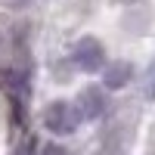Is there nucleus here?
Segmentation results:
<instances>
[{
  "label": "nucleus",
  "instance_id": "nucleus-1",
  "mask_svg": "<svg viewBox=\"0 0 155 155\" xmlns=\"http://www.w3.org/2000/svg\"><path fill=\"white\" fill-rule=\"evenodd\" d=\"M81 121L84 118H81V112H78V106H71L65 99H56L53 106H47V112H44V127L50 134H56V137L74 134Z\"/></svg>",
  "mask_w": 155,
  "mask_h": 155
},
{
  "label": "nucleus",
  "instance_id": "nucleus-2",
  "mask_svg": "<svg viewBox=\"0 0 155 155\" xmlns=\"http://www.w3.org/2000/svg\"><path fill=\"white\" fill-rule=\"evenodd\" d=\"M71 62L87 74H102V68L109 65L106 62V47H102L96 37H81L71 50Z\"/></svg>",
  "mask_w": 155,
  "mask_h": 155
},
{
  "label": "nucleus",
  "instance_id": "nucleus-3",
  "mask_svg": "<svg viewBox=\"0 0 155 155\" xmlns=\"http://www.w3.org/2000/svg\"><path fill=\"white\" fill-rule=\"evenodd\" d=\"M78 112H81L84 121H96L109 112V96L106 87H84L81 96H78Z\"/></svg>",
  "mask_w": 155,
  "mask_h": 155
},
{
  "label": "nucleus",
  "instance_id": "nucleus-4",
  "mask_svg": "<svg viewBox=\"0 0 155 155\" xmlns=\"http://www.w3.org/2000/svg\"><path fill=\"white\" fill-rule=\"evenodd\" d=\"M130 78H134L130 62H109V65L102 68V87L106 90H124L130 84Z\"/></svg>",
  "mask_w": 155,
  "mask_h": 155
},
{
  "label": "nucleus",
  "instance_id": "nucleus-5",
  "mask_svg": "<svg viewBox=\"0 0 155 155\" xmlns=\"http://www.w3.org/2000/svg\"><path fill=\"white\" fill-rule=\"evenodd\" d=\"M41 155H68V152H65V149H62L59 143H47V146L41 149Z\"/></svg>",
  "mask_w": 155,
  "mask_h": 155
},
{
  "label": "nucleus",
  "instance_id": "nucleus-6",
  "mask_svg": "<svg viewBox=\"0 0 155 155\" xmlns=\"http://www.w3.org/2000/svg\"><path fill=\"white\" fill-rule=\"evenodd\" d=\"M146 93H149V99H155V62L149 68V87H146Z\"/></svg>",
  "mask_w": 155,
  "mask_h": 155
},
{
  "label": "nucleus",
  "instance_id": "nucleus-7",
  "mask_svg": "<svg viewBox=\"0 0 155 155\" xmlns=\"http://www.w3.org/2000/svg\"><path fill=\"white\" fill-rule=\"evenodd\" d=\"M6 53H9V41H6V34L0 31V59H3Z\"/></svg>",
  "mask_w": 155,
  "mask_h": 155
}]
</instances>
